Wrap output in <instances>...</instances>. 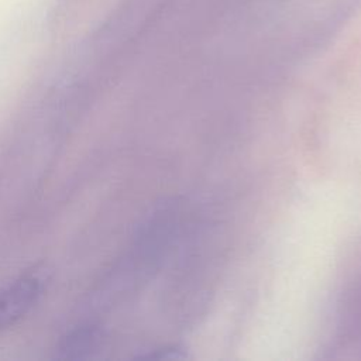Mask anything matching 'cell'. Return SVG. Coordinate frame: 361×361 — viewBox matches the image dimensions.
<instances>
[{
  "mask_svg": "<svg viewBox=\"0 0 361 361\" xmlns=\"http://www.w3.org/2000/svg\"><path fill=\"white\" fill-rule=\"evenodd\" d=\"M47 283V269L35 267L0 289V333L23 319L39 302Z\"/></svg>",
  "mask_w": 361,
  "mask_h": 361,
  "instance_id": "6da1fadb",
  "label": "cell"
},
{
  "mask_svg": "<svg viewBox=\"0 0 361 361\" xmlns=\"http://www.w3.org/2000/svg\"><path fill=\"white\" fill-rule=\"evenodd\" d=\"M102 341L97 324H83L68 333L58 344L55 357L59 360H82L89 357Z\"/></svg>",
  "mask_w": 361,
  "mask_h": 361,
  "instance_id": "7a4b0ae2",
  "label": "cell"
}]
</instances>
